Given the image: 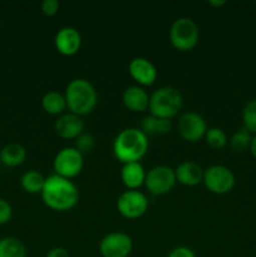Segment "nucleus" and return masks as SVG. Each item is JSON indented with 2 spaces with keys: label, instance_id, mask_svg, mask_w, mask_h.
Listing matches in <instances>:
<instances>
[{
  "label": "nucleus",
  "instance_id": "7c9ffc66",
  "mask_svg": "<svg viewBox=\"0 0 256 257\" xmlns=\"http://www.w3.org/2000/svg\"><path fill=\"white\" fill-rule=\"evenodd\" d=\"M248 151H250L252 157L256 160V136H253L252 140H251V145H250V148H248Z\"/></svg>",
  "mask_w": 256,
  "mask_h": 257
},
{
  "label": "nucleus",
  "instance_id": "7ed1b4c3",
  "mask_svg": "<svg viewBox=\"0 0 256 257\" xmlns=\"http://www.w3.org/2000/svg\"><path fill=\"white\" fill-rule=\"evenodd\" d=\"M67 108L79 117L89 114L98 103V94L92 83L83 78L73 79L65 88Z\"/></svg>",
  "mask_w": 256,
  "mask_h": 257
},
{
  "label": "nucleus",
  "instance_id": "aec40b11",
  "mask_svg": "<svg viewBox=\"0 0 256 257\" xmlns=\"http://www.w3.org/2000/svg\"><path fill=\"white\" fill-rule=\"evenodd\" d=\"M171 130H172V122L170 119L153 117V115H148L143 119L142 131L146 135H166V133H170Z\"/></svg>",
  "mask_w": 256,
  "mask_h": 257
},
{
  "label": "nucleus",
  "instance_id": "20e7f679",
  "mask_svg": "<svg viewBox=\"0 0 256 257\" xmlns=\"http://www.w3.org/2000/svg\"><path fill=\"white\" fill-rule=\"evenodd\" d=\"M183 104L182 94L173 87H161L150 95L151 115L172 119L178 114Z\"/></svg>",
  "mask_w": 256,
  "mask_h": 257
},
{
  "label": "nucleus",
  "instance_id": "4be33fe9",
  "mask_svg": "<svg viewBox=\"0 0 256 257\" xmlns=\"http://www.w3.org/2000/svg\"><path fill=\"white\" fill-rule=\"evenodd\" d=\"M0 257H27V247L17 237H4L0 240Z\"/></svg>",
  "mask_w": 256,
  "mask_h": 257
},
{
  "label": "nucleus",
  "instance_id": "4468645a",
  "mask_svg": "<svg viewBox=\"0 0 256 257\" xmlns=\"http://www.w3.org/2000/svg\"><path fill=\"white\" fill-rule=\"evenodd\" d=\"M55 133L63 140H75L84 132V122L82 117L73 113H64L54 124Z\"/></svg>",
  "mask_w": 256,
  "mask_h": 257
},
{
  "label": "nucleus",
  "instance_id": "b1692460",
  "mask_svg": "<svg viewBox=\"0 0 256 257\" xmlns=\"http://www.w3.org/2000/svg\"><path fill=\"white\" fill-rule=\"evenodd\" d=\"M206 143L210 146L212 150H222L227 145V136L221 128L211 127L207 128V132L205 135Z\"/></svg>",
  "mask_w": 256,
  "mask_h": 257
},
{
  "label": "nucleus",
  "instance_id": "2eb2a0df",
  "mask_svg": "<svg viewBox=\"0 0 256 257\" xmlns=\"http://www.w3.org/2000/svg\"><path fill=\"white\" fill-rule=\"evenodd\" d=\"M203 171L205 170H202L201 166H198L196 162L185 161L176 167V181L187 187H193L202 182Z\"/></svg>",
  "mask_w": 256,
  "mask_h": 257
},
{
  "label": "nucleus",
  "instance_id": "6e6552de",
  "mask_svg": "<svg viewBox=\"0 0 256 257\" xmlns=\"http://www.w3.org/2000/svg\"><path fill=\"white\" fill-rule=\"evenodd\" d=\"M175 170L168 166H156L151 168L146 175L145 186L150 193L162 196L171 192L176 185Z\"/></svg>",
  "mask_w": 256,
  "mask_h": 257
},
{
  "label": "nucleus",
  "instance_id": "9b49d317",
  "mask_svg": "<svg viewBox=\"0 0 256 257\" xmlns=\"http://www.w3.org/2000/svg\"><path fill=\"white\" fill-rule=\"evenodd\" d=\"M177 130L181 137L187 142H197L205 137L207 124L202 115L195 112H187L178 119Z\"/></svg>",
  "mask_w": 256,
  "mask_h": 257
},
{
  "label": "nucleus",
  "instance_id": "6ab92c4d",
  "mask_svg": "<svg viewBox=\"0 0 256 257\" xmlns=\"http://www.w3.org/2000/svg\"><path fill=\"white\" fill-rule=\"evenodd\" d=\"M42 107L48 114L59 115L63 114L64 110L67 109V100H65L64 95L52 90L43 95Z\"/></svg>",
  "mask_w": 256,
  "mask_h": 257
},
{
  "label": "nucleus",
  "instance_id": "1a4fd4ad",
  "mask_svg": "<svg viewBox=\"0 0 256 257\" xmlns=\"http://www.w3.org/2000/svg\"><path fill=\"white\" fill-rule=\"evenodd\" d=\"M117 210L120 216L128 220H136L145 215L148 210V200L140 191L128 190L117 200Z\"/></svg>",
  "mask_w": 256,
  "mask_h": 257
},
{
  "label": "nucleus",
  "instance_id": "a878e982",
  "mask_svg": "<svg viewBox=\"0 0 256 257\" xmlns=\"http://www.w3.org/2000/svg\"><path fill=\"white\" fill-rule=\"evenodd\" d=\"M94 147V137L90 133L83 132L82 135L74 140V148L83 156L89 153Z\"/></svg>",
  "mask_w": 256,
  "mask_h": 257
},
{
  "label": "nucleus",
  "instance_id": "ddd939ff",
  "mask_svg": "<svg viewBox=\"0 0 256 257\" xmlns=\"http://www.w3.org/2000/svg\"><path fill=\"white\" fill-rule=\"evenodd\" d=\"M130 75L140 85L150 87L157 79V68L147 58H135L128 65Z\"/></svg>",
  "mask_w": 256,
  "mask_h": 257
},
{
  "label": "nucleus",
  "instance_id": "f3484780",
  "mask_svg": "<svg viewBox=\"0 0 256 257\" xmlns=\"http://www.w3.org/2000/svg\"><path fill=\"white\" fill-rule=\"evenodd\" d=\"M146 175H147V172L140 162L125 163L120 171V178H122L123 185L128 190L132 191H137L141 186L145 185Z\"/></svg>",
  "mask_w": 256,
  "mask_h": 257
},
{
  "label": "nucleus",
  "instance_id": "dca6fc26",
  "mask_svg": "<svg viewBox=\"0 0 256 257\" xmlns=\"http://www.w3.org/2000/svg\"><path fill=\"white\" fill-rule=\"evenodd\" d=\"M123 104L132 112H145L150 107V95L138 85L128 87L122 95Z\"/></svg>",
  "mask_w": 256,
  "mask_h": 257
},
{
  "label": "nucleus",
  "instance_id": "cd10ccee",
  "mask_svg": "<svg viewBox=\"0 0 256 257\" xmlns=\"http://www.w3.org/2000/svg\"><path fill=\"white\" fill-rule=\"evenodd\" d=\"M13 216V208L8 201L0 198V225H5Z\"/></svg>",
  "mask_w": 256,
  "mask_h": 257
},
{
  "label": "nucleus",
  "instance_id": "f8f14e48",
  "mask_svg": "<svg viewBox=\"0 0 256 257\" xmlns=\"http://www.w3.org/2000/svg\"><path fill=\"white\" fill-rule=\"evenodd\" d=\"M54 44L60 54L65 57H72L77 54L82 47V35L75 28L64 27L58 30L55 34Z\"/></svg>",
  "mask_w": 256,
  "mask_h": 257
},
{
  "label": "nucleus",
  "instance_id": "9d476101",
  "mask_svg": "<svg viewBox=\"0 0 256 257\" xmlns=\"http://www.w3.org/2000/svg\"><path fill=\"white\" fill-rule=\"evenodd\" d=\"M133 241L124 232H110L99 242L102 257H128L132 252Z\"/></svg>",
  "mask_w": 256,
  "mask_h": 257
},
{
  "label": "nucleus",
  "instance_id": "412c9836",
  "mask_svg": "<svg viewBox=\"0 0 256 257\" xmlns=\"http://www.w3.org/2000/svg\"><path fill=\"white\" fill-rule=\"evenodd\" d=\"M45 180L47 178L42 175L38 171L32 170L25 172L22 176V180H20V185H22L23 190L28 193H32V195H37V193H42L43 188H44Z\"/></svg>",
  "mask_w": 256,
  "mask_h": 257
},
{
  "label": "nucleus",
  "instance_id": "f257e3e1",
  "mask_svg": "<svg viewBox=\"0 0 256 257\" xmlns=\"http://www.w3.org/2000/svg\"><path fill=\"white\" fill-rule=\"evenodd\" d=\"M42 200L47 207L58 212H65L77 206L79 201L78 187L70 180L52 175L45 180Z\"/></svg>",
  "mask_w": 256,
  "mask_h": 257
},
{
  "label": "nucleus",
  "instance_id": "c85d7f7f",
  "mask_svg": "<svg viewBox=\"0 0 256 257\" xmlns=\"http://www.w3.org/2000/svg\"><path fill=\"white\" fill-rule=\"evenodd\" d=\"M167 257H196V255L190 247L180 246V247L173 248V250L168 253Z\"/></svg>",
  "mask_w": 256,
  "mask_h": 257
},
{
  "label": "nucleus",
  "instance_id": "a211bd4d",
  "mask_svg": "<svg viewBox=\"0 0 256 257\" xmlns=\"http://www.w3.org/2000/svg\"><path fill=\"white\" fill-rule=\"evenodd\" d=\"M27 158V151L19 143H9L0 151V162L8 167H18Z\"/></svg>",
  "mask_w": 256,
  "mask_h": 257
},
{
  "label": "nucleus",
  "instance_id": "bb28decb",
  "mask_svg": "<svg viewBox=\"0 0 256 257\" xmlns=\"http://www.w3.org/2000/svg\"><path fill=\"white\" fill-rule=\"evenodd\" d=\"M40 9L45 17H54L59 12V3L57 0H44L40 5Z\"/></svg>",
  "mask_w": 256,
  "mask_h": 257
},
{
  "label": "nucleus",
  "instance_id": "f03ea898",
  "mask_svg": "<svg viewBox=\"0 0 256 257\" xmlns=\"http://www.w3.org/2000/svg\"><path fill=\"white\" fill-rule=\"evenodd\" d=\"M147 135L138 128H125L118 133L113 142V155L123 165L140 162L148 152Z\"/></svg>",
  "mask_w": 256,
  "mask_h": 257
},
{
  "label": "nucleus",
  "instance_id": "5701e85b",
  "mask_svg": "<svg viewBox=\"0 0 256 257\" xmlns=\"http://www.w3.org/2000/svg\"><path fill=\"white\" fill-rule=\"evenodd\" d=\"M251 133L246 130L245 127H241L236 131L232 135L231 140L228 141V145H230V148L233 151V152H245L250 148L251 145Z\"/></svg>",
  "mask_w": 256,
  "mask_h": 257
},
{
  "label": "nucleus",
  "instance_id": "2f4dec72",
  "mask_svg": "<svg viewBox=\"0 0 256 257\" xmlns=\"http://www.w3.org/2000/svg\"><path fill=\"white\" fill-rule=\"evenodd\" d=\"M208 4L212 5V7L220 8V7H223V5H226V2L225 0H218V2H216V0H210V2H208Z\"/></svg>",
  "mask_w": 256,
  "mask_h": 257
},
{
  "label": "nucleus",
  "instance_id": "c756f323",
  "mask_svg": "<svg viewBox=\"0 0 256 257\" xmlns=\"http://www.w3.org/2000/svg\"><path fill=\"white\" fill-rule=\"evenodd\" d=\"M45 257H69V252L64 247H53Z\"/></svg>",
  "mask_w": 256,
  "mask_h": 257
},
{
  "label": "nucleus",
  "instance_id": "423d86ee",
  "mask_svg": "<svg viewBox=\"0 0 256 257\" xmlns=\"http://www.w3.org/2000/svg\"><path fill=\"white\" fill-rule=\"evenodd\" d=\"M203 185L215 195H226L235 186V175L222 165L210 166L203 171Z\"/></svg>",
  "mask_w": 256,
  "mask_h": 257
},
{
  "label": "nucleus",
  "instance_id": "39448f33",
  "mask_svg": "<svg viewBox=\"0 0 256 257\" xmlns=\"http://www.w3.org/2000/svg\"><path fill=\"white\" fill-rule=\"evenodd\" d=\"M200 30L197 24L190 18H178L170 29V40L173 48L180 52H190L197 45Z\"/></svg>",
  "mask_w": 256,
  "mask_h": 257
},
{
  "label": "nucleus",
  "instance_id": "393cba45",
  "mask_svg": "<svg viewBox=\"0 0 256 257\" xmlns=\"http://www.w3.org/2000/svg\"><path fill=\"white\" fill-rule=\"evenodd\" d=\"M242 122L243 127L250 133L256 135V99L246 103L242 109Z\"/></svg>",
  "mask_w": 256,
  "mask_h": 257
},
{
  "label": "nucleus",
  "instance_id": "0eeeda50",
  "mask_svg": "<svg viewBox=\"0 0 256 257\" xmlns=\"http://www.w3.org/2000/svg\"><path fill=\"white\" fill-rule=\"evenodd\" d=\"M84 156L78 152L74 147H65L57 153L53 161V168L55 175L60 177L72 178L77 177L83 170Z\"/></svg>",
  "mask_w": 256,
  "mask_h": 257
}]
</instances>
